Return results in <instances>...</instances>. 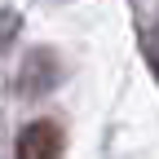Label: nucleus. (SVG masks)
<instances>
[{"mask_svg": "<svg viewBox=\"0 0 159 159\" xmlns=\"http://www.w3.org/2000/svg\"><path fill=\"white\" fill-rule=\"evenodd\" d=\"M18 159H62V128L53 119H31L18 133Z\"/></svg>", "mask_w": 159, "mask_h": 159, "instance_id": "1", "label": "nucleus"}]
</instances>
